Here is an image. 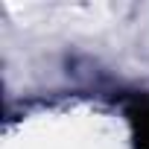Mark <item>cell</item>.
<instances>
[{"label": "cell", "mask_w": 149, "mask_h": 149, "mask_svg": "<svg viewBox=\"0 0 149 149\" xmlns=\"http://www.w3.org/2000/svg\"><path fill=\"white\" fill-rule=\"evenodd\" d=\"M129 120L134 126V140H137V149H149V102L140 100L129 108Z\"/></svg>", "instance_id": "obj_1"}]
</instances>
